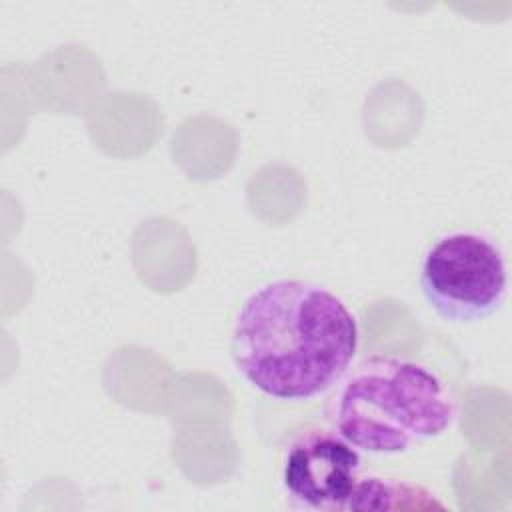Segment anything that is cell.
<instances>
[{"label": "cell", "mask_w": 512, "mask_h": 512, "mask_svg": "<svg viewBox=\"0 0 512 512\" xmlns=\"http://www.w3.org/2000/svg\"><path fill=\"white\" fill-rule=\"evenodd\" d=\"M358 350V324L326 286L278 278L258 286L232 318L236 372L276 400H310L332 388Z\"/></svg>", "instance_id": "cell-1"}, {"label": "cell", "mask_w": 512, "mask_h": 512, "mask_svg": "<svg viewBox=\"0 0 512 512\" xmlns=\"http://www.w3.org/2000/svg\"><path fill=\"white\" fill-rule=\"evenodd\" d=\"M326 418L356 450L400 454L442 436L456 420V402L428 366L372 354L338 380Z\"/></svg>", "instance_id": "cell-2"}, {"label": "cell", "mask_w": 512, "mask_h": 512, "mask_svg": "<svg viewBox=\"0 0 512 512\" xmlns=\"http://www.w3.org/2000/svg\"><path fill=\"white\" fill-rule=\"evenodd\" d=\"M420 290L446 322L472 324L492 316L506 298V262L486 236L454 232L424 254Z\"/></svg>", "instance_id": "cell-3"}, {"label": "cell", "mask_w": 512, "mask_h": 512, "mask_svg": "<svg viewBox=\"0 0 512 512\" xmlns=\"http://www.w3.org/2000/svg\"><path fill=\"white\" fill-rule=\"evenodd\" d=\"M428 506L442 508V504L436 502L426 488L406 480L382 476L360 478L350 502V510H394Z\"/></svg>", "instance_id": "cell-5"}, {"label": "cell", "mask_w": 512, "mask_h": 512, "mask_svg": "<svg viewBox=\"0 0 512 512\" xmlns=\"http://www.w3.org/2000/svg\"><path fill=\"white\" fill-rule=\"evenodd\" d=\"M358 450L334 430L300 432L282 458L280 482L290 508L316 512L350 510L360 480Z\"/></svg>", "instance_id": "cell-4"}]
</instances>
